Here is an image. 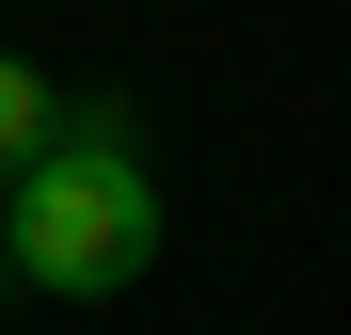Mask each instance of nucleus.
<instances>
[{
    "label": "nucleus",
    "instance_id": "f257e3e1",
    "mask_svg": "<svg viewBox=\"0 0 351 335\" xmlns=\"http://www.w3.org/2000/svg\"><path fill=\"white\" fill-rule=\"evenodd\" d=\"M0 240H16V288H48V303H128L160 271V176H144L128 96L48 112V144L0 176Z\"/></svg>",
    "mask_w": 351,
    "mask_h": 335
},
{
    "label": "nucleus",
    "instance_id": "f03ea898",
    "mask_svg": "<svg viewBox=\"0 0 351 335\" xmlns=\"http://www.w3.org/2000/svg\"><path fill=\"white\" fill-rule=\"evenodd\" d=\"M48 112H64V96H48V64H16V48H0V176L48 144Z\"/></svg>",
    "mask_w": 351,
    "mask_h": 335
},
{
    "label": "nucleus",
    "instance_id": "7ed1b4c3",
    "mask_svg": "<svg viewBox=\"0 0 351 335\" xmlns=\"http://www.w3.org/2000/svg\"><path fill=\"white\" fill-rule=\"evenodd\" d=\"M0 303H16V240H0Z\"/></svg>",
    "mask_w": 351,
    "mask_h": 335
}]
</instances>
